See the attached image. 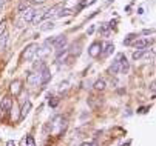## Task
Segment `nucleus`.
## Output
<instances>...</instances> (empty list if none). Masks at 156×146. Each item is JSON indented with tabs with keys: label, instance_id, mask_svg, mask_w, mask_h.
<instances>
[{
	"label": "nucleus",
	"instance_id": "nucleus-12",
	"mask_svg": "<svg viewBox=\"0 0 156 146\" xmlns=\"http://www.w3.org/2000/svg\"><path fill=\"white\" fill-rule=\"evenodd\" d=\"M8 40H9V35L8 32H3L0 35V51H5L6 46H8Z\"/></svg>",
	"mask_w": 156,
	"mask_h": 146
},
{
	"label": "nucleus",
	"instance_id": "nucleus-15",
	"mask_svg": "<svg viewBox=\"0 0 156 146\" xmlns=\"http://www.w3.org/2000/svg\"><path fill=\"white\" fill-rule=\"evenodd\" d=\"M53 28H54V22H51V20H46V22L40 26L42 31H49V29H53Z\"/></svg>",
	"mask_w": 156,
	"mask_h": 146
},
{
	"label": "nucleus",
	"instance_id": "nucleus-11",
	"mask_svg": "<svg viewBox=\"0 0 156 146\" xmlns=\"http://www.w3.org/2000/svg\"><path fill=\"white\" fill-rule=\"evenodd\" d=\"M20 91H22V83H20V80H14V82L11 83V92H12L14 96H19Z\"/></svg>",
	"mask_w": 156,
	"mask_h": 146
},
{
	"label": "nucleus",
	"instance_id": "nucleus-23",
	"mask_svg": "<svg viewBox=\"0 0 156 146\" xmlns=\"http://www.w3.org/2000/svg\"><path fill=\"white\" fill-rule=\"evenodd\" d=\"M5 29H6V20H2L0 22V35L5 32Z\"/></svg>",
	"mask_w": 156,
	"mask_h": 146
},
{
	"label": "nucleus",
	"instance_id": "nucleus-10",
	"mask_svg": "<svg viewBox=\"0 0 156 146\" xmlns=\"http://www.w3.org/2000/svg\"><path fill=\"white\" fill-rule=\"evenodd\" d=\"M30 109H31V102L30 100H27L23 103V106H22V109H20V118L23 120L25 117L28 115V112H30Z\"/></svg>",
	"mask_w": 156,
	"mask_h": 146
},
{
	"label": "nucleus",
	"instance_id": "nucleus-5",
	"mask_svg": "<svg viewBox=\"0 0 156 146\" xmlns=\"http://www.w3.org/2000/svg\"><path fill=\"white\" fill-rule=\"evenodd\" d=\"M100 54H102V57H108L110 54H113V51H114V45L113 43H103V45H100Z\"/></svg>",
	"mask_w": 156,
	"mask_h": 146
},
{
	"label": "nucleus",
	"instance_id": "nucleus-21",
	"mask_svg": "<svg viewBox=\"0 0 156 146\" xmlns=\"http://www.w3.org/2000/svg\"><path fill=\"white\" fill-rule=\"evenodd\" d=\"M28 8H30V3H28V2H23V3H20V5H19L17 11H19V12H23L25 9H28Z\"/></svg>",
	"mask_w": 156,
	"mask_h": 146
},
{
	"label": "nucleus",
	"instance_id": "nucleus-20",
	"mask_svg": "<svg viewBox=\"0 0 156 146\" xmlns=\"http://www.w3.org/2000/svg\"><path fill=\"white\" fill-rule=\"evenodd\" d=\"M71 14H73L71 9H62L60 12H57L56 16H57V17H65V16H71Z\"/></svg>",
	"mask_w": 156,
	"mask_h": 146
},
{
	"label": "nucleus",
	"instance_id": "nucleus-26",
	"mask_svg": "<svg viewBox=\"0 0 156 146\" xmlns=\"http://www.w3.org/2000/svg\"><path fill=\"white\" fill-rule=\"evenodd\" d=\"M81 146H96V143L94 141H84Z\"/></svg>",
	"mask_w": 156,
	"mask_h": 146
},
{
	"label": "nucleus",
	"instance_id": "nucleus-31",
	"mask_svg": "<svg viewBox=\"0 0 156 146\" xmlns=\"http://www.w3.org/2000/svg\"><path fill=\"white\" fill-rule=\"evenodd\" d=\"M147 109H148V108H141V109H139V112H147Z\"/></svg>",
	"mask_w": 156,
	"mask_h": 146
},
{
	"label": "nucleus",
	"instance_id": "nucleus-16",
	"mask_svg": "<svg viewBox=\"0 0 156 146\" xmlns=\"http://www.w3.org/2000/svg\"><path fill=\"white\" fill-rule=\"evenodd\" d=\"M128 68H130L128 60L124 57V59H122V62H121V69H119V72H127V71H128Z\"/></svg>",
	"mask_w": 156,
	"mask_h": 146
},
{
	"label": "nucleus",
	"instance_id": "nucleus-29",
	"mask_svg": "<svg viewBox=\"0 0 156 146\" xmlns=\"http://www.w3.org/2000/svg\"><path fill=\"white\" fill-rule=\"evenodd\" d=\"M154 86H156V85H154V82H153V83H151V86H150V88H151V92H153V94H154Z\"/></svg>",
	"mask_w": 156,
	"mask_h": 146
},
{
	"label": "nucleus",
	"instance_id": "nucleus-32",
	"mask_svg": "<svg viewBox=\"0 0 156 146\" xmlns=\"http://www.w3.org/2000/svg\"><path fill=\"white\" fill-rule=\"evenodd\" d=\"M34 3H42V2H45V0H33Z\"/></svg>",
	"mask_w": 156,
	"mask_h": 146
},
{
	"label": "nucleus",
	"instance_id": "nucleus-30",
	"mask_svg": "<svg viewBox=\"0 0 156 146\" xmlns=\"http://www.w3.org/2000/svg\"><path fill=\"white\" fill-rule=\"evenodd\" d=\"M5 2H6V0H0V9H2V6L5 5Z\"/></svg>",
	"mask_w": 156,
	"mask_h": 146
},
{
	"label": "nucleus",
	"instance_id": "nucleus-18",
	"mask_svg": "<svg viewBox=\"0 0 156 146\" xmlns=\"http://www.w3.org/2000/svg\"><path fill=\"white\" fill-rule=\"evenodd\" d=\"M42 19H43V12H42V11H37V12H36V16L33 17V20H31V22H33V23H39Z\"/></svg>",
	"mask_w": 156,
	"mask_h": 146
},
{
	"label": "nucleus",
	"instance_id": "nucleus-3",
	"mask_svg": "<svg viewBox=\"0 0 156 146\" xmlns=\"http://www.w3.org/2000/svg\"><path fill=\"white\" fill-rule=\"evenodd\" d=\"M65 45H67V37H65V35H56V37H54L53 46H54L56 51H60Z\"/></svg>",
	"mask_w": 156,
	"mask_h": 146
},
{
	"label": "nucleus",
	"instance_id": "nucleus-13",
	"mask_svg": "<svg viewBox=\"0 0 156 146\" xmlns=\"http://www.w3.org/2000/svg\"><path fill=\"white\" fill-rule=\"evenodd\" d=\"M99 32H100L102 37H110L111 35V29H110L108 25H102L100 28H99Z\"/></svg>",
	"mask_w": 156,
	"mask_h": 146
},
{
	"label": "nucleus",
	"instance_id": "nucleus-9",
	"mask_svg": "<svg viewBox=\"0 0 156 146\" xmlns=\"http://www.w3.org/2000/svg\"><path fill=\"white\" fill-rule=\"evenodd\" d=\"M150 43H153V40H148V38H139V40H136V43H135V48L136 49H144Z\"/></svg>",
	"mask_w": 156,
	"mask_h": 146
},
{
	"label": "nucleus",
	"instance_id": "nucleus-2",
	"mask_svg": "<svg viewBox=\"0 0 156 146\" xmlns=\"http://www.w3.org/2000/svg\"><path fill=\"white\" fill-rule=\"evenodd\" d=\"M124 57H125L124 54H118V56H116V59H114V62H113V65H111V68H110V72H111V74H118V72H119V69H121V62H122Z\"/></svg>",
	"mask_w": 156,
	"mask_h": 146
},
{
	"label": "nucleus",
	"instance_id": "nucleus-27",
	"mask_svg": "<svg viewBox=\"0 0 156 146\" xmlns=\"http://www.w3.org/2000/svg\"><path fill=\"white\" fill-rule=\"evenodd\" d=\"M6 146H17V143H16L14 140H9V141L6 143Z\"/></svg>",
	"mask_w": 156,
	"mask_h": 146
},
{
	"label": "nucleus",
	"instance_id": "nucleus-8",
	"mask_svg": "<svg viewBox=\"0 0 156 146\" xmlns=\"http://www.w3.org/2000/svg\"><path fill=\"white\" fill-rule=\"evenodd\" d=\"M88 54L91 56V57H97V56H100V43H93L91 46H90V49H88Z\"/></svg>",
	"mask_w": 156,
	"mask_h": 146
},
{
	"label": "nucleus",
	"instance_id": "nucleus-28",
	"mask_svg": "<svg viewBox=\"0 0 156 146\" xmlns=\"http://www.w3.org/2000/svg\"><path fill=\"white\" fill-rule=\"evenodd\" d=\"M93 31H94V26H91V28H88V34H93Z\"/></svg>",
	"mask_w": 156,
	"mask_h": 146
},
{
	"label": "nucleus",
	"instance_id": "nucleus-14",
	"mask_svg": "<svg viewBox=\"0 0 156 146\" xmlns=\"http://www.w3.org/2000/svg\"><path fill=\"white\" fill-rule=\"evenodd\" d=\"M28 82H30V85H31V86H36V85H39V83H40V75H39V72H37V74H33V75H30Z\"/></svg>",
	"mask_w": 156,
	"mask_h": 146
},
{
	"label": "nucleus",
	"instance_id": "nucleus-17",
	"mask_svg": "<svg viewBox=\"0 0 156 146\" xmlns=\"http://www.w3.org/2000/svg\"><path fill=\"white\" fill-rule=\"evenodd\" d=\"M94 88L97 91H103V89H105V80H102V78H100V80H96L94 82Z\"/></svg>",
	"mask_w": 156,
	"mask_h": 146
},
{
	"label": "nucleus",
	"instance_id": "nucleus-24",
	"mask_svg": "<svg viewBox=\"0 0 156 146\" xmlns=\"http://www.w3.org/2000/svg\"><path fill=\"white\" fill-rule=\"evenodd\" d=\"M133 38H135V34H130V35H128V37L125 38V40H124V45H128L130 42L133 40Z\"/></svg>",
	"mask_w": 156,
	"mask_h": 146
},
{
	"label": "nucleus",
	"instance_id": "nucleus-19",
	"mask_svg": "<svg viewBox=\"0 0 156 146\" xmlns=\"http://www.w3.org/2000/svg\"><path fill=\"white\" fill-rule=\"evenodd\" d=\"M144 49H138V51H135L133 52V59L135 60H139V59H142V57H144Z\"/></svg>",
	"mask_w": 156,
	"mask_h": 146
},
{
	"label": "nucleus",
	"instance_id": "nucleus-4",
	"mask_svg": "<svg viewBox=\"0 0 156 146\" xmlns=\"http://www.w3.org/2000/svg\"><path fill=\"white\" fill-rule=\"evenodd\" d=\"M11 108H12V99H11L9 96L3 97L2 102H0V109L5 111V112H8V111H11Z\"/></svg>",
	"mask_w": 156,
	"mask_h": 146
},
{
	"label": "nucleus",
	"instance_id": "nucleus-25",
	"mask_svg": "<svg viewBox=\"0 0 156 146\" xmlns=\"http://www.w3.org/2000/svg\"><path fill=\"white\" fill-rule=\"evenodd\" d=\"M68 88V82H63V83H60V88H59V91L62 92L63 89H67Z\"/></svg>",
	"mask_w": 156,
	"mask_h": 146
},
{
	"label": "nucleus",
	"instance_id": "nucleus-33",
	"mask_svg": "<svg viewBox=\"0 0 156 146\" xmlns=\"http://www.w3.org/2000/svg\"><path fill=\"white\" fill-rule=\"evenodd\" d=\"M150 32H153V29H145L144 31V34H150Z\"/></svg>",
	"mask_w": 156,
	"mask_h": 146
},
{
	"label": "nucleus",
	"instance_id": "nucleus-1",
	"mask_svg": "<svg viewBox=\"0 0 156 146\" xmlns=\"http://www.w3.org/2000/svg\"><path fill=\"white\" fill-rule=\"evenodd\" d=\"M37 49H39V45H37V43H31V45H28L27 48H25V51H23V59L28 60V62H31V60L36 57Z\"/></svg>",
	"mask_w": 156,
	"mask_h": 146
},
{
	"label": "nucleus",
	"instance_id": "nucleus-6",
	"mask_svg": "<svg viewBox=\"0 0 156 146\" xmlns=\"http://www.w3.org/2000/svg\"><path fill=\"white\" fill-rule=\"evenodd\" d=\"M39 75H40V85H46L51 78V74H49V69L46 66H43L42 71H39Z\"/></svg>",
	"mask_w": 156,
	"mask_h": 146
},
{
	"label": "nucleus",
	"instance_id": "nucleus-7",
	"mask_svg": "<svg viewBox=\"0 0 156 146\" xmlns=\"http://www.w3.org/2000/svg\"><path fill=\"white\" fill-rule=\"evenodd\" d=\"M36 9H33V8H28V9H25L23 12H22V20L23 22H31L33 20V17L36 16Z\"/></svg>",
	"mask_w": 156,
	"mask_h": 146
},
{
	"label": "nucleus",
	"instance_id": "nucleus-22",
	"mask_svg": "<svg viewBox=\"0 0 156 146\" xmlns=\"http://www.w3.org/2000/svg\"><path fill=\"white\" fill-rule=\"evenodd\" d=\"M25 144L27 146H36V141H34V138L31 135H28L27 138H25Z\"/></svg>",
	"mask_w": 156,
	"mask_h": 146
}]
</instances>
